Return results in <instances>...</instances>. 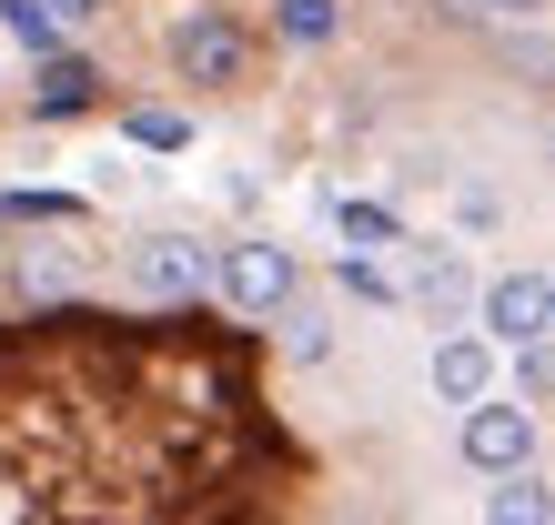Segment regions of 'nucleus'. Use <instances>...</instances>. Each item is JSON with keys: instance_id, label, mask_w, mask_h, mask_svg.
<instances>
[{"instance_id": "nucleus-16", "label": "nucleus", "mask_w": 555, "mask_h": 525, "mask_svg": "<svg viewBox=\"0 0 555 525\" xmlns=\"http://www.w3.org/2000/svg\"><path fill=\"white\" fill-rule=\"evenodd\" d=\"M334 293L344 304H404V283L384 273V253H334Z\"/></svg>"}, {"instance_id": "nucleus-8", "label": "nucleus", "mask_w": 555, "mask_h": 525, "mask_svg": "<svg viewBox=\"0 0 555 525\" xmlns=\"http://www.w3.org/2000/svg\"><path fill=\"white\" fill-rule=\"evenodd\" d=\"M91 102H102V61H91V51L30 61V121H81Z\"/></svg>"}, {"instance_id": "nucleus-12", "label": "nucleus", "mask_w": 555, "mask_h": 525, "mask_svg": "<svg viewBox=\"0 0 555 525\" xmlns=\"http://www.w3.org/2000/svg\"><path fill=\"white\" fill-rule=\"evenodd\" d=\"M273 344L293 354V364H323V354H334V304H313V293H293V304L273 313Z\"/></svg>"}, {"instance_id": "nucleus-19", "label": "nucleus", "mask_w": 555, "mask_h": 525, "mask_svg": "<svg viewBox=\"0 0 555 525\" xmlns=\"http://www.w3.org/2000/svg\"><path fill=\"white\" fill-rule=\"evenodd\" d=\"M51 11H61V30H81V21H102L112 0H51Z\"/></svg>"}, {"instance_id": "nucleus-7", "label": "nucleus", "mask_w": 555, "mask_h": 525, "mask_svg": "<svg viewBox=\"0 0 555 525\" xmlns=\"http://www.w3.org/2000/svg\"><path fill=\"white\" fill-rule=\"evenodd\" d=\"M495 354H505V344L465 323V334H435V354H424V374H435V394H444L454 414H465V405H485V394L505 384V364H495Z\"/></svg>"}, {"instance_id": "nucleus-1", "label": "nucleus", "mask_w": 555, "mask_h": 525, "mask_svg": "<svg viewBox=\"0 0 555 525\" xmlns=\"http://www.w3.org/2000/svg\"><path fill=\"white\" fill-rule=\"evenodd\" d=\"M162 72L182 91H243L263 72V30H253L233 0H182V11L162 21Z\"/></svg>"}, {"instance_id": "nucleus-2", "label": "nucleus", "mask_w": 555, "mask_h": 525, "mask_svg": "<svg viewBox=\"0 0 555 525\" xmlns=\"http://www.w3.org/2000/svg\"><path fill=\"white\" fill-rule=\"evenodd\" d=\"M212 273H222V243H203V233H132L121 243V304H142V313L212 304Z\"/></svg>"}, {"instance_id": "nucleus-13", "label": "nucleus", "mask_w": 555, "mask_h": 525, "mask_svg": "<svg viewBox=\"0 0 555 525\" xmlns=\"http://www.w3.org/2000/svg\"><path fill=\"white\" fill-rule=\"evenodd\" d=\"M334 233H344V253H404L414 243L395 203H334Z\"/></svg>"}, {"instance_id": "nucleus-18", "label": "nucleus", "mask_w": 555, "mask_h": 525, "mask_svg": "<svg viewBox=\"0 0 555 525\" xmlns=\"http://www.w3.org/2000/svg\"><path fill=\"white\" fill-rule=\"evenodd\" d=\"M475 11H485V21H545L555 0H475Z\"/></svg>"}, {"instance_id": "nucleus-3", "label": "nucleus", "mask_w": 555, "mask_h": 525, "mask_svg": "<svg viewBox=\"0 0 555 525\" xmlns=\"http://www.w3.org/2000/svg\"><path fill=\"white\" fill-rule=\"evenodd\" d=\"M293 293H304V262H293V243L273 233H243V243H222V273H212V304L233 313V323H273Z\"/></svg>"}, {"instance_id": "nucleus-5", "label": "nucleus", "mask_w": 555, "mask_h": 525, "mask_svg": "<svg viewBox=\"0 0 555 525\" xmlns=\"http://www.w3.org/2000/svg\"><path fill=\"white\" fill-rule=\"evenodd\" d=\"M454 454H465V475H526L535 465V405H515V394L465 405L454 414Z\"/></svg>"}, {"instance_id": "nucleus-10", "label": "nucleus", "mask_w": 555, "mask_h": 525, "mask_svg": "<svg viewBox=\"0 0 555 525\" xmlns=\"http://www.w3.org/2000/svg\"><path fill=\"white\" fill-rule=\"evenodd\" d=\"M485 525H555L545 465H526V475H485Z\"/></svg>"}, {"instance_id": "nucleus-4", "label": "nucleus", "mask_w": 555, "mask_h": 525, "mask_svg": "<svg viewBox=\"0 0 555 525\" xmlns=\"http://www.w3.org/2000/svg\"><path fill=\"white\" fill-rule=\"evenodd\" d=\"M475 334H495L505 354H526V344H555V273H535V262H505V273H485Z\"/></svg>"}, {"instance_id": "nucleus-17", "label": "nucleus", "mask_w": 555, "mask_h": 525, "mask_svg": "<svg viewBox=\"0 0 555 525\" xmlns=\"http://www.w3.org/2000/svg\"><path fill=\"white\" fill-rule=\"evenodd\" d=\"M515 51V72H535V81H555V41H505Z\"/></svg>"}, {"instance_id": "nucleus-15", "label": "nucleus", "mask_w": 555, "mask_h": 525, "mask_svg": "<svg viewBox=\"0 0 555 525\" xmlns=\"http://www.w3.org/2000/svg\"><path fill=\"white\" fill-rule=\"evenodd\" d=\"M121 142H132V152H192V112H172V102H132V112H121Z\"/></svg>"}, {"instance_id": "nucleus-9", "label": "nucleus", "mask_w": 555, "mask_h": 525, "mask_svg": "<svg viewBox=\"0 0 555 525\" xmlns=\"http://www.w3.org/2000/svg\"><path fill=\"white\" fill-rule=\"evenodd\" d=\"M81 222H91V192H41V182L0 192V233H81Z\"/></svg>"}, {"instance_id": "nucleus-11", "label": "nucleus", "mask_w": 555, "mask_h": 525, "mask_svg": "<svg viewBox=\"0 0 555 525\" xmlns=\"http://www.w3.org/2000/svg\"><path fill=\"white\" fill-rule=\"evenodd\" d=\"M273 41L283 51H334L344 41V0H273Z\"/></svg>"}, {"instance_id": "nucleus-6", "label": "nucleus", "mask_w": 555, "mask_h": 525, "mask_svg": "<svg viewBox=\"0 0 555 525\" xmlns=\"http://www.w3.org/2000/svg\"><path fill=\"white\" fill-rule=\"evenodd\" d=\"M414 253V273H404V304L424 323H444V334H465L475 304H485V273L465 262V243H404Z\"/></svg>"}, {"instance_id": "nucleus-20", "label": "nucleus", "mask_w": 555, "mask_h": 525, "mask_svg": "<svg viewBox=\"0 0 555 525\" xmlns=\"http://www.w3.org/2000/svg\"><path fill=\"white\" fill-rule=\"evenodd\" d=\"M545 152H555V131H545Z\"/></svg>"}, {"instance_id": "nucleus-14", "label": "nucleus", "mask_w": 555, "mask_h": 525, "mask_svg": "<svg viewBox=\"0 0 555 525\" xmlns=\"http://www.w3.org/2000/svg\"><path fill=\"white\" fill-rule=\"evenodd\" d=\"M0 41L30 51V61H51V51H72V30H61L51 0H0Z\"/></svg>"}]
</instances>
